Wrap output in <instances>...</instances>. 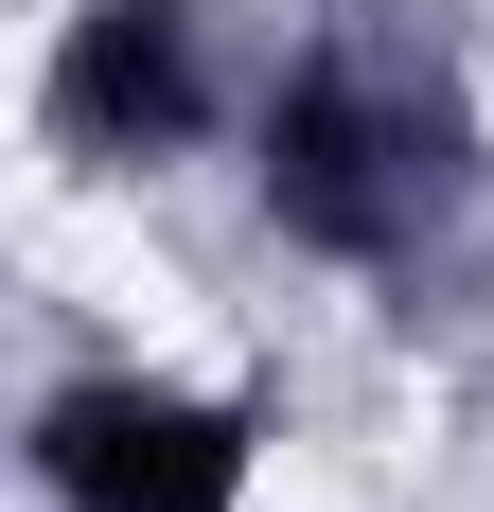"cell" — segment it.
Here are the masks:
<instances>
[{
	"label": "cell",
	"instance_id": "1",
	"mask_svg": "<svg viewBox=\"0 0 494 512\" xmlns=\"http://www.w3.org/2000/svg\"><path fill=\"white\" fill-rule=\"evenodd\" d=\"M247 230L336 283H442L494 212V106L442 0H318L247 89Z\"/></svg>",
	"mask_w": 494,
	"mask_h": 512
},
{
	"label": "cell",
	"instance_id": "2",
	"mask_svg": "<svg viewBox=\"0 0 494 512\" xmlns=\"http://www.w3.org/2000/svg\"><path fill=\"white\" fill-rule=\"evenodd\" d=\"M265 442H283V407L247 371H177V354H89L18 407L36 512H265Z\"/></svg>",
	"mask_w": 494,
	"mask_h": 512
},
{
	"label": "cell",
	"instance_id": "3",
	"mask_svg": "<svg viewBox=\"0 0 494 512\" xmlns=\"http://www.w3.org/2000/svg\"><path fill=\"white\" fill-rule=\"evenodd\" d=\"M247 89H265V36H247L230 0H53V53H36V124H53L71 177L230 159Z\"/></svg>",
	"mask_w": 494,
	"mask_h": 512
}]
</instances>
